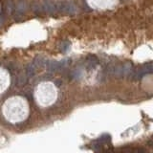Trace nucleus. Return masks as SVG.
Returning <instances> with one entry per match:
<instances>
[{"label":"nucleus","mask_w":153,"mask_h":153,"mask_svg":"<svg viewBox=\"0 0 153 153\" xmlns=\"http://www.w3.org/2000/svg\"><path fill=\"white\" fill-rule=\"evenodd\" d=\"M5 119L12 123L25 121L29 115V104L27 100L19 96L9 98L2 106Z\"/></svg>","instance_id":"f257e3e1"},{"label":"nucleus","mask_w":153,"mask_h":153,"mask_svg":"<svg viewBox=\"0 0 153 153\" xmlns=\"http://www.w3.org/2000/svg\"><path fill=\"white\" fill-rule=\"evenodd\" d=\"M57 90L54 83L50 81H43L39 83L35 90V99L38 105L48 107L56 102Z\"/></svg>","instance_id":"f03ea898"},{"label":"nucleus","mask_w":153,"mask_h":153,"mask_svg":"<svg viewBox=\"0 0 153 153\" xmlns=\"http://www.w3.org/2000/svg\"><path fill=\"white\" fill-rule=\"evenodd\" d=\"M10 85V75L8 72L0 67V94L4 93Z\"/></svg>","instance_id":"7ed1b4c3"}]
</instances>
